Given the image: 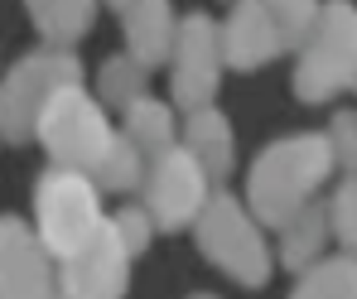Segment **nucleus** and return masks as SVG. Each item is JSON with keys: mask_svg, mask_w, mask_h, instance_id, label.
Returning <instances> with one entry per match:
<instances>
[{"mask_svg": "<svg viewBox=\"0 0 357 299\" xmlns=\"http://www.w3.org/2000/svg\"><path fill=\"white\" fill-rule=\"evenodd\" d=\"M222 24L208 15H183L174 34V54H169V92H174L178 112H203L218 97L222 82Z\"/></svg>", "mask_w": 357, "mask_h": 299, "instance_id": "obj_8", "label": "nucleus"}, {"mask_svg": "<svg viewBox=\"0 0 357 299\" xmlns=\"http://www.w3.org/2000/svg\"><path fill=\"white\" fill-rule=\"evenodd\" d=\"M290 299H357V256L353 251H338V256L314 261L299 275Z\"/></svg>", "mask_w": 357, "mask_h": 299, "instance_id": "obj_18", "label": "nucleus"}, {"mask_svg": "<svg viewBox=\"0 0 357 299\" xmlns=\"http://www.w3.org/2000/svg\"><path fill=\"white\" fill-rule=\"evenodd\" d=\"M121 130L140 145V155L145 160H160L169 145H178V121H174V107L169 102H160V97H140V102H130L126 112H121Z\"/></svg>", "mask_w": 357, "mask_h": 299, "instance_id": "obj_16", "label": "nucleus"}, {"mask_svg": "<svg viewBox=\"0 0 357 299\" xmlns=\"http://www.w3.org/2000/svg\"><path fill=\"white\" fill-rule=\"evenodd\" d=\"M193 241H198V251L222 275H232L246 290H261L271 280L275 261H271V246L261 237V217L246 208V198H237V193H213L208 198V208L193 222Z\"/></svg>", "mask_w": 357, "mask_h": 299, "instance_id": "obj_2", "label": "nucleus"}, {"mask_svg": "<svg viewBox=\"0 0 357 299\" xmlns=\"http://www.w3.org/2000/svg\"><path fill=\"white\" fill-rule=\"evenodd\" d=\"M145 77H150V68L135 59V54H116V59H107V63H102V72H97V97H102V107L126 112L130 102H140V97H145Z\"/></svg>", "mask_w": 357, "mask_h": 299, "instance_id": "obj_19", "label": "nucleus"}, {"mask_svg": "<svg viewBox=\"0 0 357 299\" xmlns=\"http://www.w3.org/2000/svg\"><path fill=\"white\" fill-rule=\"evenodd\" d=\"M107 213H102V188L87 169H44L34 183V227L44 246L54 251V261L82 251L87 241L102 232Z\"/></svg>", "mask_w": 357, "mask_h": 299, "instance_id": "obj_4", "label": "nucleus"}, {"mask_svg": "<svg viewBox=\"0 0 357 299\" xmlns=\"http://www.w3.org/2000/svg\"><path fill=\"white\" fill-rule=\"evenodd\" d=\"M107 10H116L121 34H126V54L160 68L174 54V34H178V15L169 0H107Z\"/></svg>", "mask_w": 357, "mask_h": 299, "instance_id": "obj_11", "label": "nucleus"}, {"mask_svg": "<svg viewBox=\"0 0 357 299\" xmlns=\"http://www.w3.org/2000/svg\"><path fill=\"white\" fill-rule=\"evenodd\" d=\"M280 54H285V39H280L275 20L261 10V0H237V10L222 20V59H227V68L256 72Z\"/></svg>", "mask_w": 357, "mask_h": 299, "instance_id": "obj_12", "label": "nucleus"}, {"mask_svg": "<svg viewBox=\"0 0 357 299\" xmlns=\"http://www.w3.org/2000/svg\"><path fill=\"white\" fill-rule=\"evenodd\" d=\"M213 193H218L213 174L198 164V155L183 150V145H169L160 160H150L140 203H145V213L155 217L160 232H183V227L198 222V213L208 208Z\"/></svg>", "mask_w": 357, "mask_h": 299, "instance_id": "obj_7", "label": "nucleus"}, {"mask_svg": "<svg viewBox=\"0 0 357 299\" xmlns=\"http://www.w3.org/2000/svg\"><path fill=\"white\" fill-rule=\"evenodd\" d=\"M193 299H218V295H193Z\"/></svg>", "mask_w": 357, "mask_h": 299, "instance_id": "obj_24", "label": "nucleus"}, {"mask_svg": "<svg viewBox=\"0 0 357 299\" xmlns=\"http://www.w3.org/2000/svg\"><path fill=\"white\" fill-rule=\"evenodd\" d=\"M73 82H82V63H77L73 49L49 44V49L24 54L5 72V82H0V140L5 145L34 140L44 107L59 97L63 87H73Z\"/></svg>", "mask_w": 357, "mask_h": 299, "instance_id": "obj_5", "label": "nucleus"}, {"mask_svg": "<svg viewBox=\"0 0 357 299\" xmlns=\"http://www.w3.org/2000/svg\"><path fill=\"white\" fill-rule=\"evenodd\" d=\"M0 299H59V261L24 217H0Z\"/></svg>", "mask_w": 357, "mask_h": 299, "instance_id": "obj_10", "label": "nucleus"}, {"mask_svg": "<svg viewBox=\"0 0 357 299\" xmlns=\"http://www.w3.org/2000/svg\"><path fill=\"white\" fill-rule=\"evenodd\" d=\"M130 246L121 241L116 222L107 217L102 232L82 251L59 261V299H126L130 290Z\"/></svg>", "mask_w": 357, "mask_h": 299, "instance_id": "obj_9", "label": "nucleus"}, {"mask_svg": "<svg viewBox=\"0 0 357 299\" xmlns=\"http://www.w3.org/2000/svg\"><path fill=\"white\" fill-rule=\"evenodd\" d=\"M328 222H333V241L357 256V174H343V183L328 198Z\"/></svg>", "mask_w": 357, "mask_h": 299, "instance_id": "obj_21", "label": "nucleus"}, {"mask_svg": "<svg viewBox=\"0 0 357 299\" xmlns=\"http://www.w3.org/2000/svg\"><path fill=\"white\" fill-rule=\"evenodd\" d=\"M357 87V5L328 0L319 10V24L295 63V97L304 107L333 102Z\"/></svg>", "mask_w": 357, "mask_h": 299, "instance_id": "obj_3", "label": "nucleus"}, {"mask_svg": "<svg viewBox=\"0 0 357 299\" xmlns=\"http://www.w3.org/2000/svg\"><path fill=\"white\" fill-rule=\"evenodd\" d=\"M97 5L102 0H24L34 29L44 34V44L73 49L92 24H97Z\"/></svg>", "mask_w": 357, "mask_h": 299, "instance_id": "obj_15", "label": "nucleus"}, {"mask_svg": "<svg viewBox=\"0 0 357 299\" xmlns=\"http://www.w3.org/2000/svg\"><path fill=\"white\" fill-rule=\"evenodd\" d=\"M328 241H333V222H328V203H309V208H299L295 217L280 227V241H275V256H280V266L285 270H295L304 275L314 261H324V251H328Z\"/></svg>", "mask_w": 357, "mask_h": 299, "instance_id": "obj_14", "label": "nucleus"}, {"mask_svg": "<svg viewBox=\"0 0 357 299\" xmlns=\"http://www.w3.org/2000/svg\"><path fill=\"white\" fill-rule=\"evenodd\" d=\"M261 10L275 20V29H280V39H285V54L290 49H304L309 44V34H314V24H319V0H261Z\"/></svg>", "mask_w": 357, "mask_h": 299, "instance_id": "obj_20", "label": "nucleus"}, {"mask_svg": "<svg viewBox=\"0 0 357 299\" xmlns=\"http://www.w3.org/2000/svg\"><path fill=\"white\" fill-rule=\"evenodd\" d=\"M338 160L324 130H304L285 135L275 145H266L246 174V208L261 217V227H285L299 208H309L319 198V188L333 179Z\"/></svg>", "mask_w": 357, "mask_h": 299, "instance_id": "obj_1", "label": "nucleus"}, {"mask_svg": "<svg viewBox=\"0 0 357 299\" xmlns=\"http://www.w3.org/2000/svg\"><path fill=\"white\" fill-rule=\"evenodd\" d=\"M328 145H333V160L343 174H357V112H338L328 121Z\"/></svg>", "mask_w": 357, "mask_h": 299, "instance_id": "obj_22", "label": "nucleus"}, {"mask_svg": "<svg viewBox=\"0 0 357 299\" xmlns=\"http://www.w3.org/2000/svg\"><path fill=\"white\" fill-rule=\"evenodd\" d=\"M145 174H150V160L140 155V145H135L126 130L112 135L102 164L92 169V179H97L102 193H130V188H145Z\"/></svg>", "mask_w": 357, "mask_h": 299, "instance_id": "obj_17", "label": "nucleus"}, {"mask_svg": "<svg viewBox=\"0 0 357 299\" xmlns=\"http://www.w3.org/2000/svg\"><path fill=\"white\" fill-rule=\"evenodd\" d=\"M112 135L116 130H112V121L102 112V97H87L82 82L63 87L39 116V140H44L49 160L63 164V169H87L92 174L102 164Z\"/></svg>", "mask_w": 357, "mask_h": 299, "instance_id": "obj_6", "label": "nucleus"}, {"mask_svg": "<svg viewBox=\"0 0 357 299\" xmlns=\"http://www.w3.org/2000/svg\"><path fill=\"white\" fill-rule=\"evenodd\" d=\"M112 222H116L121 241L130 246V256H140V251H145V246L155 241V217L145 213V203H135V208H121Z\"/></svg>", "mask_w": 357, "mask_h": 299, "instance_id": "obj_23", "label": "nucleus"}, {"mask_svg": "<svg viewBox=\"0 0 357 299\" xmlns=\"http://www.w3.org/2000/svg\"><path fill=\"white\" fill-rule=\"evenodd\" d=\"M178 145L198 155V164L213 174V183H222L237 164V135H232V121L222 116L218 107H203V112H188V121L178 125Z\"/></svg>", "mask_w": 357, "mask_h": 299, "instance_id": "obj_13", "label": "nucleus"}]
</instances>
